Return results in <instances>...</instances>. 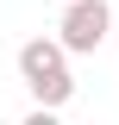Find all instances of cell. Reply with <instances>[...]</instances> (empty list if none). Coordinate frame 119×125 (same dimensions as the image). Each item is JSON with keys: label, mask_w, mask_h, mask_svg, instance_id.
Returning <instances> with one entry per match:
<instances>
[{"label": "cell", "mask_w": 119, "mask_h": 125, "mask_svg": "<svg viewBox=\"0 0 119 125\" xmlns=\"http://www.w3.org/2000/svg\"><path fill=\"white\" fill-rule=\"evenodd\" d=\"M19 81L31 88L38 113H57L75 100V75H69V56H63L57 38H25L19 44Z\"/></svg>", "instance_id": "cell-1"}, {"label": "cell", "mask_w": 119, "mask_h": 125, "mask_svg": "<svg viewBox=\"0 0 119 125\" xmlns=\"http://www.w3.org/2000/svg\"><path fill=\"white\" fill-rule=\"evenodd\" d=\"M113 38V6L107 0H69L57 19V44L63 56H94V50Z\"/></svg>", "instance_id": "cell-2"}, {"label": "cell", "mask_w": 119, "mask_h": 125, "mask_svg": "<svg viewBox=\"0 0 119 125\" xmlns=\"http://www.w3.org/2000/svg\"><path fill=\"white\" fill-rule=\"evenodd\" d=\"M63 6H69V0H63Z\"/></svg>", "instance_id": "cell-5"}, {"label": "cell", "mask_w": 119, "mask_h": 125, "mask_svg": "<svg viewBox=\"0 0 119 125\" xmlns=\"http://www.w3.org/2000/svg\"><path fill=\"white\" fill-rule=\"evenodd\" d=\"M113 38H119V6H113Z\"/></svg>", "instance_id": "cell-4"}, {"label": "cell", "mask_w": 119, "mask_h": 125, "mask_svg": "<svg viewBox=\"0 0 119 125\" xmlns=\"http://www.w3.org/2000/svg\"><path fill=\"white\" fill-rule=\"evenodd\" d=\"M25 125H63V119H57V113H38V106H31V113H25Z\"/></svg>", "instance_id": "cell-3"}]
</instances>
